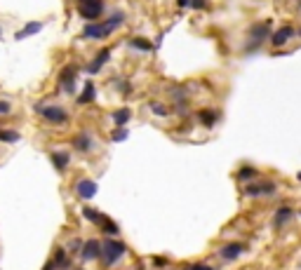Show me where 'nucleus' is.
<instances>
[{"label": "nucleus", "instance_id": "32", "mask_svg": "<svg viewBox=\"0 0 301 270\" xmlns=\"http://www.w3.org/2000/svg\"><path fill=\"white\" fill-rule=\"evenodd\" d=\"M186 270H212L210 265H191V268H186Z\"/></svg>", "mask_w": 301, "mask_h": 270}, {"label": "nucleus", "instance_id": "21", "mask_svg": "<svg viewBox=\"0 0 301 270\" xmlns=\"http://www.w3.org/2000/svg\"><path fill=\"white\" fill-rule=\"evenodd\" d=\"M130 47L141 49V52H150V49H153V45H150L148 40H144V38H132V40H130Z\"/></svg>", "mask_w": 301, "mask_h": 270}, {"label": "nucleus", "instance_id": "18", "mask_svg": "<svg viewBox=\"0 0 301 270\" xmlns=\"http://www.w3.org/2000/svg\"><path fill=\"white\" fill-rule=\"evenodd\" d=\"M130 108H120V111H116V113H113V122H116V127H123L125 122L130 120Z\"/></svg>", "mask_w": 301, "mask_h": 270}, {"label": "nucleus", "instance_id": "8", "mask_svg": "<svg viewBox=\"0 0 301 270\" xmlns=\"http://www.w3.org/2000/svg\"><path fill=\"white\" fill-rule=\"evenodd\" d=\"M292 35H296L294 28H292V26H282L280 31H275V33L271 35V42H273L275 47H282V45H285V42H287Z\"/></svg>", "mask_w": 301, "mask_h": 270}, {"label": "nucleus", "instance_id": "17", "mask_svg": "<svg viewBox=\"0 0 301 270\" xmlns=\"http://www.w3.org/2000/svg\"><path fill=\"white\" fill-rule=\"evenodd\" d=\"M89 101H94V85L92 82H87L85 89H82V94L78 96V103H89Z\"/></svg>", "mask_w": 301, "mask_h": 270}, {"label": "nucleus", "instance_id": "16", "mask_svg": "<svg viewBox=\"0 0 301 270\" xmlns=\"http://www.w3.org/2000/svg\"><path fill=\"white\" fill-rule=\"evenodd\" d=\"M52 162H55V167L62 172V169L69 165V153H64V150H57V153H52Z\"/></svg>", "mask_w": 301, "mask_h": 270}, {"label": "nucleus", "instance_id": "1", "mask_svg": "<svg viewBox=\"0 0 301 270\" xmlns=\"http://www.w3.org/2000/svg\"><path fill=\"white\" fill-rule=\"evenodd\" d=\"M125 247L120 240H104V244H102V254H99V258L104 261V265L109 268V265H113V263H118V258H123V254H125Z\"/></svg>", "mask_w": 301, "mask_h": 270}, {"label": "nucleus", "instance_id": "24", "mask_svg": "<svg viewBox=\"0 0 301 270\" xmlns=\"http://www.w3.org/2000/svg\"><path fill=\"white\" fill-rule=\"evenodd\" d=\"M111 139H113V141H125V139H127V129H123V127L113 129V134H111Z\"/></svg>", "mask_w": 301, "mask_h": 270}, {"label": "nucleus", "instance_id": "2", "mask_svg": "<svg viewBox=\"0 0 301 270\" xmlns=\"http://www.w3.org/2000/svg\"><path fill=\"white\" fill-rule=\"evenodd\" d=\"M104 14V3L102 0H80V17L82 19L94 21Z\"/></svg>", "mask_w": 301, "mask_h": 270}, {"label": "nucleus", "instance_id": "9", "mask_svg": "<svg viewBox=\"0 0 301 270\" xmlns=\"http://www.w3.org/2000/svg\"><path fill=\"white\" fill-rule=\"evenodd\" d=\"M275 190V183L271 181H264V183H254V186H245V193L247 195H268Z\"/></svg>", "mask_w": 301, "mask_h": 270}, {"label": "nucleus", "instance_id": "12", "mask_svg": "<svg viewBox=\"0 0 301 270\" xmlns=\"http://www.w3.org/2000/svg\"><path fill=\"white\" fill-rule=\"evenodd\" d=\"M42 31V24L40 21H31V24H26V26L21 28L19 33H17V40H24V38H28V35H35Z\"/></svg>", "mask_w": 301, "mask_h": 270}, {"label": "nucleus", "instance_id": "31", "mask_svg": "<svg viewBox=\"0 0 301 270\" xmlns=\"http://www.w3.org/2000/svg\"><path fill=\"white\" fill-rule=\"evenodd\" d=\"M153 263H156V265H158V268H163V265H165V263H167V261H165V258H163V256H156V258H153Z\"/></svg>", "mask_w": 301, "mask_h": 270}, {"label": "nucleus", "instance_id": "30", "mask_svg": "<svg viewBox=\"0 0 301 270\" xmlns=\"http://www.w3.org/2000/svg\"><path fill=\"white\" fill-rule=\"evenodd\" d=\"M205 3H207V0H191V5L195 7V10H203V7H205Z\"/></svg>", "mask_w": 301, "mask_h": 270}, {"label": "nucleus", "instance_id": "6", "mask_svg": "<svg viewBox=\"0 0 301 270\" xmlns=\"http://www.w3.org/2000/svg\"><path fill=\"white\" fill-rule=\"evenodd\" d=\"M75 190H78V195H80V197H85V200H92V197L96 195V183L92 181V179H82V181H78Z\"/></svg>", "mask_w": 301, "mask_h": 270}, {"label": "nucleus", "instance_id": "10", "mask_svg": "<svg viewBox=\"0 0 301 270\" xmlns=\"http://www.w3.org/2000/svg\"><path fill=\"white\" fill-rule=\"evenodd\" d=\"M123 21H125V14L123 12H113V14H111L109 19H106V24H102L104 38H106V35H111V31H116V28L120 26Z\"/></svg>", "mask_w": 301, "mask_h": 270}, {"label": "nucleus", "instance_id": "5", "mask_svg": "<svg viewBox=\"0 0 301 270\" xmlns=\"http://www.w3.org/2000/svg\"><path fill=\"white\" fill-rule=\"evenodd\" d=\"M99 254H102V244H99V240H87V242L82 244V249H80L82 261H92V258H99Z\"/></svg>", "mask_w": 301, "mask_h": 270}, {"label": "nucleus", "instance_id": "11", "mask_svg": "<svg viewBox=\"0 0 301 270\" xmlns=\"http://www.w3.org/2000/svg\"><path fill=\"white\" fill-rule=\"evenodd\" d=\"M109 57H111V49H102V52L96 54V59L87 66V73H99V68H102L104 64L109 61Z\"/></svg>", "mask_w": 301, "mask_h": 270}, {"label": "nucleus", "instance_id": "14", "mask_svg": "<svg viewBox=\"0 0 301 270\" xmlns=\"http://www.w3.org/2000/svg\"><path fill=\"white\" fill-rule=\"evenodd\" d=\"M292 216H294V211L289 209V207H280V209L275 211V216H273V223H275V226H285L287 221H292Z\"/></svg>", "mask_w": 301, "mask_h": 270}, {"label": "nucleus", "instance_id": "34", "mask_svg": "<svg viewBox=\"0 0 301 270\" xmlns=\"http://www.w3.org/2000/svg\"><path fill=\"white\" fill-rule=\"evenodd\" d=\"M299 35H301V31H299Z\"/></svg>", "mask_w": 301, "mask_h": 270}, {"label": "nucleus", "instance_id": "4", "mask_svg": "<svg viewBox=\"0 0 301 270\" xmlns=\"http://www.w3.org/2000/svg\"><path fill=\"white\" fill-rule=\"evenodd\" d=\"M59 85L64 87L66 94L75 92V66H66V68H64L62 75H59Z\"/></svg>", "mask_w": 301, "mask_h": 270}, {"label": "nucleus", "instance_id": "26", "mask_svg": "<svg viewBox=\"0 0 301 270\" xmlns=\"http://www.w3.org/2000/svg\"><path fill=\"white\" fill-rule=\"evenodd\" d=\"M55 265H59V268H64V265H69V256L64 254L62 249L57 251V258H55Z\"/></svg>", "mask_w": 301, "mask_h": 270}, {"label": "nucleus", "instance_id": "7", "mask_svg": "<svg viewBox=\"0 0 301 270\" xmlns=\"http://www.w3.org/2000/svg\"><path fill=\"white\" fill-rule=\"evenodd\" d=\"M268 31H271V24H268V21H264V24H254V26L249 28V38H252L254 47H257V45H259L264 38H266Z\"/></svg>", "mask_w": 301, "mask_h": 270}, {"label": "nucleus", "instance_id": "15", "mask_svg": "<svg viewBox=\"0 0 301 270\" xmlns=\"http://www.w3.org/2000/svg\"><path fill=\"white\" fill-rule=\"evenodd\" d=\"M85 38H94V40H102L104 38V31H102V24H87L85 31H82Z\"/></svg>", "mask_w": 301, "mask_h": 270}, {"label": "nucleus", "instance_id": "28", "mask_svg": "<svg viewBox=\"0 0 301 270\" xmlns=\"http://www.w3.org/2000/svg\"><path fill=\"white\" fill-rule=\"evenodd\" d=\"M240 179H252V176H257V172H254L252 167H245V169H240Z\"/></svg>", "mask_w": 301, "mask_h": 270}, {"label": "nucleus", "instance_id": "13", "mask_svg": "<svg viewBox=\"0 0 301 270\" xmlns=\"http://www.w3.org/2000/svg\"><path fill=\"white\" fill-rule=\"evenodd\" d=\"M240 254H242V244H226L224 249H221V258H226V261H233V258H238Z\"/></svg>", "mask_w": 301, "mask_h": 270}, {"label": "nucleus", "instance_id": "27", "mask_svg": "<svg viewBox=\"0 0 301 270\" xmlns=\"http://www.w3.org/2000/svg\"><path fill=\"white\" fill-rule=\"evenodd\" d=\"M150 111L156 115H167V108H165L163 103H150Z\"/></svg>", "mask_w": 301, "mask_h": 270}, {"label": "nucleus", "instance_id": "3", "mask_svg": "<svg viewBox=\"0 0 301 270\" xmlns=\"http://www.w3.org/2000/svg\"><path fill=\"white\" fill-rule=\"evenodd\" d=\"M38 111H40V115L45 120L55 122V125H62V122L69 120V115H66V111L62 106H47V108H38Z\"/></svg>", "mask_w": 301, "mask_h": 270}, {"label": "nucleus", "instance_id": "22", "mask_svg": "<svg viewBox=\"0 0 301 270\" xmlns=\"http://www.w3.org/2000/svg\"><path fill=\"white\" fill-rule=\"evenodd\" d=\"M0 141H7V143L19 141V134H17V132H10V129H0Z\"/></svg>", "mask_w": 301, "mask_h": 270}, {"label": "nucleus", "instance_id": "20", "mask_svg": "<svg viewBox=\"0 0 301 270\" xmlns=\"http://www.w3.org/2000/svg\"><path fill=\"white\" fill-rule=\"evenodd\" d=\"M73 146L78 150H89V146H92V139H89L87 134H78L73 139Z\"/></svg>", "mask_w": 301, "mask_h": 270}, {"label": "nucleus", "instance_id": "19", "mask_svg": "<svg viewBox=\"0 0 301 270\" xmlns=\"http://www.w3.org/2000/svg\"><path fill=\"white\" fill-rule=\"evenodd\" d=\"M198 118H200V122H203V125H207V127H212L214 122H217V113H214V111H210V108L200 111Z\"/></svg>", "mask_w": 301, "mask_h": 270}, {"label": "nucleus", "instance_id": "23", "mask_svg": "<svg viewBox=\"0 0 301 270\" xmlns=\"http://www.w3.org/2000/svg\"><path fill=\"white\" fill-rule=\"evenodd\" d=\"M82 214L87 216L89 221H94V223H99V226H102V221H104V216L99 214V211H94V209H89V207H85V209H82Z\"/></svg>", "mask_w": 301, "mask_h": 270}, {"label": "nucleus", "instance_id": "33", "mask_svg": "<svg viewBox=\"0 0 301 270\" xmlns=\"http://www.w3.org/2000/svg\"><path fill=\"white\" fill-rule=\"evenodd\" d=\"M179 7H186V5H191V0H177Z\"/></svg>", "mask_w": 301, "mask_h": 270}, {"label": "nucleus", "instance_id": "29", "mask_svg": "<svg viewBox=\"0 0 301 270\" xmlns=\"http://www.w3.org/2000/svg\"><path fill=\"white\" fill-rule=\"evenodd\" d=\"M5 113H10V103L0 99V115H5Z\"/></svg>", "mask_w": 301, "mask_h": 270}, {"label": "nucleus", "instance_id": "25", "mask_svg": "<svg viewBox=\"0 0 301 270\" xmlns=\"http://www.w3.org/2000/svg\"><path fill=\"white\" fill-rule=\"evenodd\" d=\"M102 226H104V230H106L109 235H116V233H118V226H116V223H111V219H104Z\"/></svg>", "mask_w": 301, "mask_h": 270}]
</instances>
